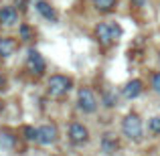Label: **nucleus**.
I'll return each mask as SVG.
<instances>
[{
  "label": "nucleus",
  "mask_w": 160,
  "mask_h": 156,
  "mask_svg": "<svg viewBox=\"0 0 160 156\" xmlns=\"http://www.w3.org/2000/svg\"><path fill=\"white\" fill-rule=\"evenodd\" d=\"M122 132H124V136L128 138V140L140 142L142 140V132H144L140 116H138V113H128V116L122 120Z\"/></svg>",
  "instance_id": "f257e3e1"
},
{
  "label": "nucleus",
  "mask_w": 160,
  "mask_h": 156,
  "mask_svg": "<svg viewBox=\"0 0 160 156\" xmlns=\"http://www.w3.org/2000/svg\"><path fill=\"white\" fill-rule=\"evenodd\" d=\"M71 85H73V81H71V77H67V75H51V79L47 81V95L49 98H63V95H67V91L71 89Z\"/></svg>",
  "instance_id": "f03ea898"
},
{
  "label": "nucleus",
  "mask_w": 160,
  "mask_h": 156,
  "mask_svg": "<svg viewBox=\"0 0 160 156\" xmlns=\"http://www.w3.org/2000/svg\"><path fill=\"white\" fill-rule=\"evenodd\" d=\"M77 105L83 113H93L98 109V98L89 87H81L77 93Z\"/></svg>",
  "instance_id": "7ed1b4c3"
},
{
  "label": "nucleus",
  "mask_w": 160,
  "mask_h": 156,
  "mask_svg": "<svg viewBox=\"0 0 160 156\" xmlns=\"http://www.w3.org/2000/svg\"><path fill=\"white\" fill-rule=\"evenodd\" d=\"M45 67H47V63H45L43 55H41L39 51H28L27 55V71L31 75H37V77H41V75L45 73Z\"/></svg>",
  "instance_id": "20e7f679"
},
{
  "label": "nucleus",
  "mask_w": 160,
  "mask_h": 156,
  "mask_svg": "<svg viewBox=\"0 0 160 156\" xmlns=\"http://www.w3.org/2000/svg\"><path fill=\"white\" fill-rule=\"evenodd\" d=\"M69 140H71V144H75V146L85 144V142L89 140V130L83 124H79V122H73V124L69 126Z\"/></svg>",
  "instance_id": "39448f33"
},
{
  "label": "nucleus",
  "mask_w": 160,
  "mask_h": 156,
  "mask_svg": "<svg viewBox=\"0 0 160 156\" xmlns=\"http://www.w3.org/2000/svg\"><path fill=\"white\" fill-rule=\"evenodd\" d=\"M95 39H98V43L102 45V47H109L112 43H116V39H113V28L112 24L108 23H99L98 27H95Z\"/></svg>",
  "instance_id": "423d86ee"
},
{
  "label": "nucleus",
  "mask_w": 160,
  "mask_h": 156,
  "mask_svg": "<svg viewBox=\"0 0 160 156\" xmlns=\"http://www.w3.org/2000/svg\"><path fill=\"white\" fill-rule=\"evenodd\" d=\"M39 144H43V146H51L57 142V126L55 124H45V126H41L39 128Z\"/></svg>",
  "instance_id": "0eeeda50"
},
{
  "label": "nucleus",
  "mask_w": 160,
  "mask_h": 156,
  "mask_svg": "<svg viewBox=\"0 0 160 156\" xmlns=\"http://www.w3.org/2000/svg\"><path fill=\"white\" fill-rule=\"evenodd\" d=\"M16 23H18V10L14 6L0 8V24L2 27H14Z\"/></svg>",
  "instance_id": "6e6552de"
},
{
  "label": "nucleus",
  "mask_w": 160,
  "mask_h": 156,
  "mask_svg": "<svg viewBox=\"0 0 160 156\" xmlns=\"http://www.w3.org/2000/svg\"><path fill=\"white\" fill-rule=\"evenodd\" d=\"M142 89H144V83H142L140 79H132V81H128L124 85V91H122V93H124L126 99H134L142 93Z\"/></svg>",
  "instance_id": "1a4fd4ad"
},
{
  "label": "nucleus",
  "mask_w": 160,
  "mask_h": 156,
  "mask_svg": "<svg viewBox=\"0 0 160 156\" xmlns=\"http://www.w3.org/2000/svg\"><path fill=\"white\" fill-rule=\"evenodd\" d=\"M35 8L39 10V14L43 16V18H47V20H51V23H57V10L51 6L49 2H45V0H39V2L35 4Z\"/></svg>",
  "instance_id": "9d476101"
},
{
  "label": "nucleus",
  "mask_w": 160,
  "mask_h": 156,
  "mask_svg": "<svg viewBox=\"0 0 160 156\" xmlns=\"http://www.w3.org/2000/svg\"><path fill=\"white\" fill-rule=\"evenodd\" d=\"M16 51V41L12 37H0V57L6 59Z\"/></svg>",
  "instance_id": "9b49d317"
},
{
  "label": "nucleus",
  "mask_w": 160,
  "mask_h": 156,
  "mask_svg": "<svg viewBox=\"0 0 160 156\" xmlns=\"http://www.w3.org/2000/svg\"><path fill=\"white\" fill-rule=\"evenodd\" d=\"M102 150L106 154H113L118 150V138L113 136L112 132H106L102 136Z\"/></svg>",
  "instance_id": "f8f14e48"
},
{
  "label": "nucleus",
  "mask_w": 160,
  "mask_h": 156,
  "mask_svg": "<svg viewBox=\"0 0 160 156\" xmlns=\"http://www.w3.org/2000/svg\"><path fill=\"white\" fill-rule=\"evenodd\" d=\"M116 2L118 0H93V6L99 12H112L116 8Z\"/></svg>",
  "instance_id": "ddd939ff"
},
{
  "label": "nucleus",
  "mask_w": 160,
  "mask_h": 156,
  "mask_svg": "<svg viewBox=\"0 0 160 156\" xmlns=\"http://www.w3.org/2000/svg\"><path fill=\"white\" fill-rule=\"evenodd\" d=\"M24 138H27V140H31V142H37L39 140V128H31V126H27V128H24Z\"/></svg>",
  "instance_id": "4468645a"
},
{
  "label": "nucleus",
  "mask_w": 160,
  "mask_h": 156,
  "mask_svg": "<svg viewBox=\"0 0 160 156\" xmlns=\"http://www.w3.org/2000/svg\"><path fill=\"white\" fill-rule=\"evenodd\" d=\"M148 128L152 134H160V116H154L152 120L148 122Z\"/></svg>",
  "instance_id": "2eb2a0df"
},
{
  "label": "nucleus",
  "mask_w": 160,
  "mask_h": 156,
  "mask_svg": "<svg viewBox=\"0 0 160 156\" xmlns=\"http://www.w3.org/2000/svg\"><path fill=\"white\" fill-rule=\"evenodd\" d=\"M152 89L160 95V73H154L152 75Z\"/></svg>",
  "instance_id": "dca6fc26"
},
{
  "label": "nucleus",
  "mask_w": 160,
  "mask_h": 156,
  "mask_svg": "<svg viewBox=\"0 0 160 156\" xmlns=\"http://www.w3.org/2000/svg\"><path fill=\"white\" fill-rule=\"evenodd\" d=\"M20 37H22L24 41H28V39H31V28H28L27 24H22V27H20Z\"/></svg>",
  "instance_id": "f3484780"
},
{
  "label": "nucleus",
  "mask_w": 160,
  "mask_h": 156,
  "mask_svg": "<svg viewBox=\"0 0 160 156\" xmlns=\"http://www.w3.org/2000/svg\"><path fill=\"white\" fill-rule=\"evenodd\" d=\"M6 89V77H4V73L0 71V91Z\"/></svg>",
  "instance_id": "a211bd4d"
},
{
  "label": "nucleus",
  "mask_w": 160,
  "mask_h": 156,
  "mask_svg": "<svg viewBox=\"0 0 160 156\" xmlns=\"http://www.w3.org/2000/svg\"><path fill=\"white\" fill-rule=\"evenodd\" d=\"M132 2H134V4H138V6H142V4H144L146 0H132Z\"/></svg>",
  "instance_id": "6ab92c4d"
},
{
  "label": "nucleus",
  "mask_w": 160,
  "mask_h": 156,
  "mask_svg": "<svg viewBox=\"0 0 160 156\" xmlns=\"http://www.w3.org/2000/svg\"><path fill=\"white\" fill-rule=\"evenodd\" d=\"M2 108H4V103H2V102H0V112H2Z\"/></svg>",
  "instance_id": "aec40b11"
},
{
  "label": "nucleus",
  "mask_w": 160,
  "mask_h": 156,
  "mask_svg": "<svg viewBox=\"0 0 160 156\" xmlns=\"http://www.w3.org/2000/svg\"><path fill=\"white\" fill-rule=\"evenodd\" d=\"M158 59H160V53H158Z\"/></svg>",
  "instance_id": "412c9836"
}]
</instances>
